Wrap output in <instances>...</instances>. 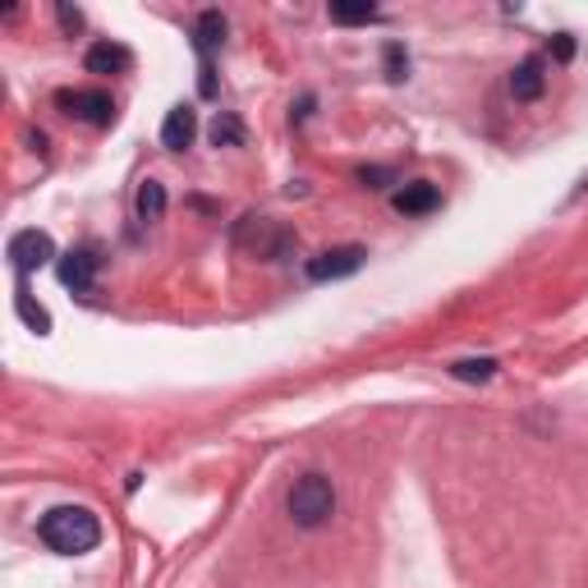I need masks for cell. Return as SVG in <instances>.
<instances>
[{"instance_id":"obj_15","label":"cell","mask_w":588,"mask_h":588,"mask_svg":"<svg viewBox=\"0 0 588 588\" xmlns=\"http://www.w3.org/2000/svg\"><path fill=\"white\" fill-rule=\"evenodd\" d=\"M451 373L460 382H488L496 373V363L492 359H465V363H451Z\"/></svg>"},{"instance_id":"obj_10","label":"cell","mask_w":588,"mask_h":588,"mask_svg":"<svg viewBox=\"0 0 588 588\" xmlns=\"http://www.w3.org/2000/svg\"><path fill=\"white\" fill-rule=\"evenodd\" d=\"M542 93H548V74H542V60L515 64V74H511V97H515V101H538Z\"/></svg>"},{"instance_id":"obj_8","label":"cell","mask_w":588,"mask_h":588,"mask_svg":"<svg viewBox=\"0 0 588 588\" xmlns=\"http://www.w3.org/2000/svg\"><path fill=\"white\" fill-rule=\"evenodd\" d=\"M83 64H88V74H129L134 70V56H129V47H120V41H97V47L83 56Z\"/></svg>"},{"instance_id":"obj_11","label":"cell","mask_w":588,"mask_h":588,"mask_svg":"<svg viewBox=\"0 0 588 588\" xmlns=\"http://www.w3.org/2000/svg\"><path fill=\"white\" fill-rule=\"evenodd\" d=\"M134 207H139L143 221H161V212H166V189H161L157 180H143V184H139Z\"/></svg>"},{"instance_id":"obj_14","label":"cell","mask_w":588,"mask_h":588,"mask_svg":"<svg viewBox=\"0 0 588 588\" xmlns=\"http://www.w3.org/2000/svg\"><path fill=\"white\" fill-rule=\"evenodd\" d=\"M382 64H386V79L391 83H405L409 79V51L400 47V41H386V47H382Z\"/></svg>"},{"instance_id":"obj_17","label":"cell","mask_w":588,"mask_h":588,"mask_svg":"<svg viewBox=\"0 0 588 588\" xmlns=\"http://www.w3.org/2000/svg\"><path fill=\"white\" fill-rule=\"evenodd\" d=\"M359 184L386 189V184H396V170H386V166H363V170H359Z\"/></svg>"},{"instance_id":"obj_7","label":"cell","mask_w":588,"mask_h":588,"mask_svg":"<svg viewBox=\"0 0 588 588\" xmlns=\"http://www.w3.org/2000/svg\"><path fill=\"white\" fill-rule=\"evenodd\" d=\"M391 203H396L400 216H428V212H437V207H442V193H437V184L413 180V184H405Z\"/></svg>"},{"instance_id":"obj_12","label":"cell","mask_w":588,"mask_h":588,"mask_svg":"<svg viewBox=\"0 0 588 588\" xmlns=\"http://www.w3.org/2000/svg\"><path fill=\"white\" fill-rule=\"evenodd\" d=\"M226 41V19L221 10H203L199 14V51H212V47H221Z\"/></svg>"},{"instance_id":"obj_18","label":"cell","mask_w":588,"mask_h":588,"mask_svg":"<svg viewBox=\"0 0 588 588\" xmlns=\"http://www.w3.org/2000/svg\"><path fill=\"white\" fill-rule=\"evenodd\" d=\"M552 56H556L561 64L575 60V37H571V33H556V37H552Z\"/></svg>"},{"instance_id":"obj_6","label":"cell","mask_w":588,"mask_h":588,"mask_svg":"<svg viewBox=\"0 0 588 588\" xmlns=\"http://www.w3.org/2000/svg\"><path fill=\"white\" fill-rule=\"evenodd\" d=\"M60 280H64V286H70L74 295H88L93 286H97V272H101V257L93 253V249H70V253H64L60 257Z\"/></svg>"},{"instance_id":"obj_2","label":"cell","mask_w":588,"mask_h":588,"mask_svg":"<svg viewBox=\"0 0 588 588\" xmlns=\"http://www.w3.org/2000/svg\"><path fill=\"white\" fill-rule=\"evenodd\" d=\"M286 511L299 529H322L326 519L336 515V488L326 473H303L295 478V488L286 496Z\"/></svg>"},{"instance_id":"obj_19","label":"cell","mask_w":588,"mask_h":588,"mask_svg":"<svg viewBox=\"0 0 588 588\" xmlns=\"http://www.w3.org/2000/svg\"><path fill=\"white\" fill-rule=\"evenodd\" d=\"M60 24H64V33H79L83 28V14L70 10V5H60Z\"/></svg>"},{"instance_id":"obj_3","label":"cell","mask_w":588,"mask_h":588,"mask_svg":"<svg viewBox=\"0 0 588 588\" xmlns=\"http://www.w3.org/2000/svg\"><path fill=\"white\" fill-rule=\"evenodd\" d=\"M363 257H368L363 244H340V249H326V253L309 257L303 272H309V280H340V276H355L363 267Z\"/></svg>"},{"instance_id":"obj_4","label":"cell","mask_w":588,"mask_h":588,"mask_svg":"<svg viewBox=\"0 0 588 588\" xmlns=\"http://www.w3.org/2000/svg\"><path fill=\"white\" fill-rule=\"evenodd\" d=\"M10 263L14 272H37V267H47L51 257H56V244H51V235L47 230H19L10 239Z\"/></svg>"},{"instance_id":"obj_13","label":"cell","mask_w":588,"mask_h":588,"mask_svg":"<svg viewBox=\"0 0 588 588\" xmlns=\"http://www.w3.org/2000/svg\"><path fill=\"white\" fill-rule=\"evenodd\" d=\"M212 143H216V147H239V143H244V124L221 111V116L212 120Z\"/></svg>"},{"instance_id":"obj_16","label":"cell","mask_w":588,"mask_h":588,"mask_svg":"<svg viewBox=\"0 0 588 588\" xmlns=\"http://www.w3.org/2000/svg\"><path fill=\"white\" fill-rule=\"evenodd\" d=\"M332 19L336 24H373L377 10L373 5H332Z\"/></svg>"},{"instance_id":"obj_1","label":"cell","mask_w":588,"mask_h":588,"mask_svg":"<svg viewBox=\"0 0 588 588\" xmlns=\"http://www.w3.org/2000/svg\"><path fill=\"white\" fill-rule=\"evenodd\" d=\"M37 538L47 542L56 556H83L101 542V525H97V515L83 506H56L37 519Z\"/></svg>"},{"instance_id":"obj_9","label":"cell","mask_w":588,"mask_h":588,"mask_svg":"<svg viewBox=\"0 0 588 588\" xmlns=\"http://www.w3.org/2000/svg\"><path fill=\"white\" fill-rule=\"evenodd\" d=\"M193 134H199V116H193V106H176V111L166 116V124H161V147L184 152L193 143Z\"/></svg>"},{"instance_id":"obj_5","label":"cell","mask_w":588,"mask_h":588,"mask_svg":"<svg viewBox=\"0 0 588 588\" xmlns=\"http://www.w3.org/2000/svg\"><path fill=\"white\" fill-rule=\"evenodd\" d=\"M60 106H64V116H74L83 124H111L116 120V101L111 93H101V88H83V93H60Z\"/></svg>"}]
</instances>
